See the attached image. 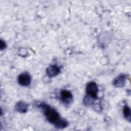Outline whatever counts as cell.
Listing matches in <instances>:
<instances>
[{"mask_svg": "<svg viewBox=\"0 0 131 131\" xmlns=\"http://www.w3.org/2000/svg\"><path fill=\"white\" fill-rule=\"evenodd\" d=\"M45 115L47 120L58 128H63L68 125V122L62 119L57 111L54 108L44 103H41L38 105Z\"/></svg>", "mask_w": 131, "mask_h": 131, "instance_id": "cell-1", "label": "cell"}, {"mask_svg": "<svg viewBox=\"0 0 131 131\" xmlns=\"http://www.w3.org/2000/svg\"><path fill=\"white\" fill-rule=\"evenodd\" d=\"M85 91L87 96L94 99L98 98L97 94L98 92V87L95 82L91 81L87 83L85 88Z\"/></svg>", "mask_w": 131, "mask_h": 131, "instance_id": "cell-2", "label": "cell"}, {"mask_svg": "<svg viewBox=\"0 0 131 131\" xmlns=\"http://www.w3.org/2000/svg\"><path fill=\"white\" fill-rule=\"evenodd\" d=\"M60 99L64 105L69 106L72 103L73 97L70 91L67 90H62L60 92Z\"/></svg>", "mask_w": 131, "mask_h": 131, "instance_id": "cell-3", "label": "cell"}, {"mask_svg": "<svg viewBox=\"0 0 131 131\" xmlns=\"http://www.w3.org/2000/svg\"><path fill=\"white\" fill-rule=\"evenodd\" d=\"M18 82L22 86H29L31 82V77L29 73L24 72L20 74L18 77Z\"/></svg>", "mask_w": 131, "mask_h": 131, "instance_id": "cell-4", "label": "cell"}, {"mask_svg": "<svg viewBox=\"0 0 131 131\" xmlns=\"http://www.w3.org/2000/svg\"><path fill=\"white\" fill-rule=\"evenodd\" d=\"M60 70L56 65H50L48 67L46 70V73L48 76L50 77H54L59 74Z\"/></svg>", "mask_w": 131, "mask_h": 131, "instance_id": "cell-5", "label": "cell"}, {"mask_svg": "<svg viewBox=\"0 0 131 131\" xmlns=\"http://www.w3.org/2000/svg\"><path fill=\"white\" fill-rule=\"evenodd\" d=\"M126 80V76L124 74H121L116 77L113 81V84L114 86L118 88H121L124 86Z\"/></svg>", "mask_w": 131, "mask_h": 131, "instance_id": "cell-6", "label": "cell"}, {"mask_svg": "<svg viewBox=\"0 0 131 131\" xmlns=\"http://www.w3.org/2000/svg\"><path fill=\"white\" fill-rule=\"evenodd\" d=\"M28 108V105L26 103L19 101L15 105V110L21 113H26Z\"/></svg>", "mask_w": 131, "mask_h": 131, "instance_id": "cell-7", "label": "cell"}, {"mask_svg": "<svg viewBox=\"0 0 131 131\" xmlns=\"http://www.w3.org/2000/svg\"><path fill=\"white\" fill-rule=\"evenodd\" d=\"M123 113L124 118L128 121L129 122H130V109L127 105H125L123 110Z\"/></svg>", "mask_w": 131, "mask_h": 131, "instance_id": "cell-8", "label": "cell"}, {"mask_svg": "<svg viewBox=\"0 0 131 131\" xmlns=\"http://www.w3.org/2000/svg\"><path fill=\"white\" fill-rule=\"evenodd\" d=\"M6 47V44L5 43V42L4 41H3V40H1V50H3L5 49Z\"/></svg>", "mask_w": 131, "mask_h": 131, "instance_id": "cell-9", "label": "cell"}]
</instances>
